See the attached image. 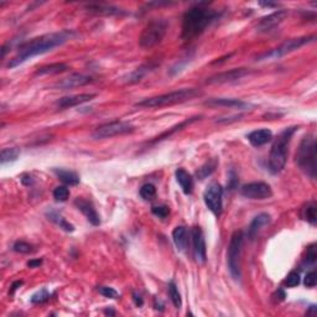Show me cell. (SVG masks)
I'll return each mask as SVG.
<instances>
[{"label":"cell","mask_w":317,"mask_h":317,"mask_svg":"<svg viewBox=\"0 0 317 317\" xmlns=\"http://www.w3.org/2000/svg\"><path fill=\"white\" fill-rule=\"evenodd\" d=\"M73 36H75V32L72 30H62V31L51 32V34L42 35V36L36 37V39L30 40V41L25 42V44L19 47L18 55L13 60H10V62L8 63V67L14 68L27 61L29 58L44 55L46 52L52 51L56 47L67 42Z\"/></svg>","instance_id":"obj_1"},{"label":"cell","mask_w":317,"mask_h":317,"mask_svg":"<svg viewBox=\"0 0 317 317\" xmlns=\"http://www.w3.org/2000/svg\"><path fill=\"white\" fill-rule=\"evenodd\" d=\"M218 16L219 14L216 10L206 8L205 4H200L188 9L182 18L181 37L184 40L196 39L202 35Z\"/></svg>","instance_id":"obj_2"},{"label":"cell","mask_w":317,"mask_h":317,"mask_svg":"<svg viewBox=\"0 0 317 317\" xmlns=\"http://www.w3.org/2000/svg\"><path fill=\"white\" fill-rule=\"evenodd\" d=\"M297 127L286 128L278 135L271 146L270 155H269V170L271 174H279L285 167L288 161L289 144L291 140L292 135L296 132Z\"/></svg>","instance_id":"obj_3"},{"label":"cell","mask_w":317,"mask_h":317,"mask_svg":"<svg viewBox=\"0 0 317 317\" xmlns=\"http://www.w3.org/2000/svg\"><path fill=\"white\" fill-rule=\"evenodd\" d=\"M202 92L198 91L196 88H182L177 89V91L169 92V93L161 94V96L151 97V98H146L144 101L138 102L135 104V107L139 108H158V107H166V106H172V104L177 103H185V102L191 101V99L200 97Z\"/></svg>","instance_id":"obj_4"},{"label":"cell","mask_w":317,"mask_h":317,"mask_svg":"<svg viewBox=\"0 0 317 317\" xmlns=\"http://www.w3.org/2000/svg\"><path fill=\"white\" fill-rule=\"evenodd\" d=\"M296 162L307 176L316 179V139L312 134L302 138L296 153Z\"/></svg>","instance_id":"obj_5"},{"label":"cell","mask_w":317,"mask_h":317,"mask_svg":"<svg viewBox=\"0 0 317 317\" xmlns=\"http://www.w3.org/2000/svg\"><path fill=\"white\" fill-rule=\"evenodd\" d=\"M243 243H244V233L242 231H236L231 237V242L227 252V262L232 278L236 281L240 279V257H242Z\"/></svg>","instance_id":"obj_6"},{"label":"cell","mask_w":317,"mask_h":317,"mask_svg":"<svg viewBox=\"0 0 317 317\" xmlns=\"http://www.w3.org/2000/svg\"><path fill=\"white\" fill-rule=\"evenodd\" d=\"M169 23L164 19H156L150 21L148 25L144 27L140 37H139V45L143 49H153L156 45L164 40L165 35L167 32Z\"/></svg>","instance_id":"obj_7"},{"label":"cell","mask_w":317,"mask_h":317,"mask_svg":"<svg viewBox=\"0 0 317 317\" xmlns=\"http://www.w3.org/2000/svg\"><path fill=\"white\" fill-rule=\"evenodd\" d=\"M315 40V36H305V37H296V39H290L286 40L285 42L278 46L276 49L271 50V51L265 52L263 53L262 56L257 58L258 61L263 60H271V58H280L283 56L288 55V53H291V52L296 51L300 47L305 46V45L310 44Z\"/></svg>","instance_id":"obj_8"},{"label":"cell","mask_w":317,"mask_h":317,"mask_svg":"<svg viewBox=\"0 0 317 317\" xmlns=\"http://www.w3.org/2000/svg\"><path fill=\"white\" fill-rule=\"evenodd\" d=\"M134 127L130 123L120 122V120H115V122L106 123L97 128L93 132L92 136L96 140H101V139H108L113 138V136L124 135V134L133 133Z\"/></svg>","instance_id":"obj_9"},{"label":"cell","mask_w":317,"mask_h":317,"mask_svg":"<svg viewBox=\"0 0 317 317\" xmlns=\"http://www.w3.org/2000/svg\"><path fill=\"white\" fill-rule=\"evenodd\" d=\"M203 201L214 216H221L223 208V188L218 182H212L208 185L203 193Z\"/></svg>","instance_id":"obj_10"},{"label":"cell","mask_w":317,"mask_h":317,"mask_svg":"<svg viewBox=\"0 0 317 317\" xmlns=\"http://www.w3.org/2000/svg\"><path fill=\"white\" fill-rule=\"evenodd\" d=\"M240 193L249 200H266L273 196V190H271L270 185L266 182L258 181L244 185L240 188Z\"/></svg>","instance_id":"obj_11"},{"label":"cell","mask_w":317,"mask_h":317,"mask_svg":"<svg viewBox=\"0 0 317 317\" xmlns=\"http://www.w3.org/2000/svg\"><path fill=\"white\" fill-rule=\"evenodd\" d=\"M252 71L248 68H233V70L226 71V72L217 73L212 77L207 78L206 83L207 84H223V83H232V82L239 81L245 76L250 75Z\"/></svg>","instance_id":"obj_12"},{"label":"cell","mask_w":317,"mask_h":317,"mask_svg":"<svg viewBox=\"0 0 317 317\" xmlns=\"http://www.w3.org/2000/svg\"><path fill=\"white\" fill-rule=\"evenodd\" d=\"M288 16V11L286 10H278L274 11L273 14L268 16L260 19V21L257 25V31L258 32H270L273 31L275 27H278L285 18Z\"/></svg>","instance_id":"obj_13"},{"label":"cell","mask_w":317,"mask_h":317,"mask_svg":"<svg viewBox=\"0 0 317 317\" xmlns=\"http://www.w3.org/2000/svg\"><path fill=\"white\" fill-rule=\"evenodd\" d=\"M191 238H192L193 244V254H195L197 263H203L207 260V249H206L205 237L201 227H193L191 231Z\"/></svg>","instance_id":"obj_14"},{"label":"cell","mask_w":317,"mask_h":317,"mask_svg":"<svg viewBox=\"0 0 317 317\" xmlns=\"http://www.w3.org/2000/svg\"><path fill=\"white\" fill-rule=\"evenodd\" d=\"M206 107L210 108H236V109H245L249 108L250 104L242 99L236 98H211L205 102Z\"/></svg>","instance_id":"obj_15"},{"label":"cell","mask_w":317,"mask_h":317,"mask_svg":"<svg viewBox=\"0 0 317 317\" xmlns=\"http://www.w3.org/2000/svg\"><path fill=\"white\" fill-rule=\"evenodd\" d=\"M93 81V78L88 75H82V73H73V75L68 76V77L63 78L56 84V87L60 89H72L76 88V87H82L86 86V84L91 83Z\"/></svg>","instance_id":"obj_16"},{"label":"cell","mask_w":317,"mask_h":317,"mask_svg":"<svg viewBox=\"0 0 317 317\" xmlns=\"http://www.w3.org/2000/svg\"><path fill=\"white\" fill-rule=\"evenodd\" d=\"M75 206L77 207L78 211H81L82 213L84 214L88 222L93 226H99L101 224V217H99L98 212L94 208L93 203L91 201H87L84 198H76L75 201Z\"/></svg>","instance_id":"obj_17"},{"label":"cell","mask_w":317,"mask_h":317,"mask_svg":"<svg viewBox=\"0 0 317 317\" xmlns=\"http://www.w3.org/2000/svg\"><path fill=\"white\" fill-rule=\"evenodd\" d=\"M94 97H96V94L93 93H82L76 94V96L63 97V98H60L56 102V106L60 109H66V108H72L76 107V106H79V104L87 103V102L92 101Z\"/></svg>","instance_id":"obj_18"},{"label":"cell","mask_w":317,"mask_h":317,"mask_svg":"<svg viewBox=\"0 0 317 317\" xmlns=\"http://www.w3.org/2000/svg\"><path fill=\"white\" fill-rule=\"evenodd\" d=\"M271 221L270 214L268 213H260L257 217H254V219L252 221L250 226L248 227V238L250 240H253L255 237L258 236L260 231L263 229V227L268 226Z\"/></svg>","instance_id":"obj_19"},{"label":"cell","mask_w":317,"mask_h":317,"mask_svg":"<svg viewBox=\"0 0 317 317\" xmlns=\"http://www.w3.org/2000/svg\"><path fill=\"white\" fill-rule=\"evenodd\" d=\"M87 10L92 14H99V15H122L127 14L123 9L118 6L109 5V4H89L86 6Z\"/></svg>","instance_id":"obj_20"},{"label":"cell","mask_w":317,"mask_h":317,"mask_svg":"<svg viewBox=\"0 0 317 317\" xmlns=\"http://www.w3.org/2000/svg\"><path fill=\"white\" fill-rule=\"evenodd\" d=\"M273 139V133L269 129H259L254 130L248 135V140L252 144L253 146H263L268 144L269 141H271Z\"/></svg>","instance_id":"obj_21"},{"label":"cell","mask_w":317,"mask_h":317,"mask_svg":"<svg viewBox=\"0 0 317 317\" xmlns=\"http://www.w3.org/2000/svg\"><path fill=\"white\" fill-rule=\"evenodd\" d=\"M177 182L181 186L185 195H191L193 191V179L190 174L185 169H177L175 172Z\"/></svg>","instance_id":"obj_22"},{"label":"cell","mask_w":317,"mask_h":317,"mask_svg":"<svg viewBox=\"0 0 317 317\" xmlns=\"http://www.w3.org/2000/svg\"><path fill=\"white\" fill-rule=\"evenodd\" d=\"M172 239H174L175 245L180 252H185L188 248V232L185 227L180 226L176 227L172 232Z\"/></svg>","instance_id":"obj_23"},{"label":"cell","mask_w":317,"mask_h":317,"mask_svg":"<svg viewBox=\"0 0 317 317\" xmlns=\"http://www.w3.org/2000/svg\"><path fill=\"white\" fill-rule=\"evenodd\" d=\"M70 70L68 65L66 63H51V65L42 66V67L37 68L35 72L36 76H45V75H58V73L66 72Z\"/></svg>","instance_id":"obj_24"},{"label":"cell","mask_w":317,"mask_h":317,"mask_svg":"<svg viewBox=\"0 0 317 317\" xmlns=\"http://www.w3.org/2000/svg\"><path fill=\"white\" fill-rule=\"evenodd\" d=\"M53 172L63 184L70 185V186H76V185L79 184V177L76 172L63 169H53Z\"/></svg>","instance_id":"obj_25"},{"label":"cell","mask_w":317,"mask_h":317,"mask_svg":"<svg viewBox=\"0 0 317 317\" xmlns=\"http://www.w3.org/2000/svg\"><path fill=\"white\" fill-rule=\"evenodd\" d=\"M155 67V66L153 65H143L140 66L139 68H136V70H134L133 72L130 73V75H128L127 77V83H138V82H140L141 79H143L144 77H145L146 75H148L149 72H150L153 68Z\"/></svg>","instance_id":"obj_26"},{"label":"cell","mask_w":317,"mask_h":317,"mask_svg":"<svg viewBox=\"0 0 317 317\" xmlns=\"http://www.w3.org/2000/svg\"><path fill=\"white\" fill-rule=\"evenodd\" d=\"M301 217L312 226H316L317 222V206L314 201L307 202L301 210Z\"/></svg>","instance_id":"obj_27"},{"label":"cell","mask_w":317,"mask_h":317,"mask_svg":"<svg viewBox=\"0 0 317 317\" xmlns=\"http://www.w3.org/2000/svg\"><path fill=\"white\" fill-rule=\"evenodd\" d=\"M217 165H218V161H217L216 158H212L210 161L206 162L205 165L200 167L196 172V176H197L198 180H205L206 177L211 176V175L213 174L214 170H216Z\"/></svg>","instance_id":"obj_28"},{"label":"cell","mask_w":317,"mask_h":317,"mask_svg":"<svg viewBox=\"0 0 317 317\" xmlns=\"http://www.w3.org/2000/svg\"><path fill=\"white\" fill-rule=\"evenodd\" d=\"M197 119H200V117L191 118V119H187V120H185V122L180 123V124L176 125V127L171 128V130H167V132H165L164 134H161V135H160V136H158V138H155V140H153V141H151V143H158V141H161V140H164V139L170 138V136H171L172 134L176 133V132H179V130L184 129V128L186 127V125H190L191 123L196 122V120H197Z\"/></svg>","instance_id":"obj_29"},{"label":"cell","mask_w":317,"mask_h":317,"mask_svg":"<svg viewBox=\"0 0 317 317\" xmlns=\"http://www.w3.org/2000/svg\"><path fill=\"white\" fill-rule=\"evenodd\" d=\"M20 156V150L16 148H5L1 150L0 154V162L1 164H8V162H14L18 160Z\"/></svg>","instance_id":"obj_30"},{"label":"cell","mask_w":317,"mask_h":317,"mask_svg":"<svg viewBox=\"0 0 317 317\" xmlns=\"http://www.w3.org/2000/svg\"><path fill=\"white\" fill-rule=\"evenodd\" d=\"M49 219H51L52 222H55L57 226H60V228L65 229L66 232L75 231V227H73L71 223H68V222L66 221L61 214H58L57 212H51V213H49Z\"/></svg>","instance_id":"obj_31"},{"label":"cell","mask_w":317,"mask_h":317,"mask_svg":"<svg viewBox=\"0 0 317 317\" xmlns=\"http://www.w3.org/2000/svg\"><path fill=\"white\" fill-rule=\"evenodd\" d=\"M169 295L171 297V301L174 304V306L176 309H181L182 306V299H181V294L179 292V289H177L176 284L174 281L169 284Z\"/></svg>","instance_id":"obj_32"},{"label":"cell","mask_w":317,"mask_h":317,"mask_svg":"<svg viewBox=\"0 0 317 317\" xmlns=\"http://www.w3.org/2000/svg\"><path fill=\"white\" fill-rule=\"evenodd\" d=\"M156 195V187L153 184H145L141 186L140 188V196L145 201H150L155 197Z\"/></svg>","instance_id":"obj_33"},{"label":"cell","mask_w":317,"mask_h":317,"mask_svg":"<svg viewBox=\"0 0 317 317\" xmlns=\"http://www.w3.org/2000/svg\"><path fill=\"white\" fill-rule=\"evenodd\" d=\"M68 197H70V191L66 186H57L53 190V198L57 202H65V201L68 200Z\"/></svg>","instance_id":"obj_34"},{"label":"cell","mask_w":317,"mask_h":317,"mask_svg":"<svg viewBox=\"0 0 317 317\" xmlns=\"http://www.w3.org/2000/svg\"><path fill=\"white\" fill-rule=\"evenodd\" d=\"M14 252L16 253H21V254H30V253L34 252V247H32L31 244H29V243L26 242H23V240H19V242H16L15 244H14L13 247Z\"/></svg>","instance_id":"obj_35"},{"label":"cell","mask_w":317,"mask_h":317,"mask_svg":"<svg viewBox=\"0 0 317 317\" xmlns=\"http://www.w3.org/2000/svg\"><path fill=\"white\" fill-rule=\"evenodd\" d=\"M49 299H50L49 291H47L46 289H42V290L37 291L36 294L32 295L31 302L32 304H44V302H46Z\"/></svg>","instance_id":"obj_36"},{"label":"cell","mask_w":317,"mask_h":317,"mask_svg":"<svg viewBox=\"0 0 317 317\" xmlns=\"http://www.w3.org/2000/svg\"><path fill=\"white\" fill-rule=\"evenodd\" d=\"M151 212H153L156 217H158V218H166L170 213V208L165 205L154 206V207L151 208Z\"/></svg>","instance_id":"obj_37"},{"label":"cell","mask_w":317,"mask_h":317,"mask_svg":"<svg viewBox=\"0 0 317 317\" xmlns=\"http://www.w3.org/2000/svg\"><path fill=\"white\" fill-rule=\"evenodd\" d=\"M300 281H301L300 274L297 273V271H291V273L288 275V278L285 279V285L288 286V288H295V286L299 285Z\"/></svg>","instance_id":"obj_38"},{"label":"cell","mask_w":317,"mask_h":317,"mask_svg":"<svg viewBox=\"0 0 317 317\" xmlns=\"http://www.w3.org/2000/svg\"><path fill=\"white\" fill-rule=\"evenodd\" d=\"M99 294H102L103 296L108 297V299H117L118 291L115 289L109 288V286H99L98 288Z\"/></svg>","instance_id":"obj_39"},{"label":"cell","mask_w":317,"mask_h":317,"mask_svg":"<svg viewBox=\"0 0 317 317\" xmlns=\"http://www.w3.org/2000/svg\"><path fill=\"white\" fill-rule=\"evenodd\" d=\"M316 283H317L316 271L315 270L309 271V273L305 275V280H304L305 286H307V288H315V286H316Z\"/></svg>","instance_id":"obj_40"},{"label":"cell","mask_w":317,"mask_h":317,"mask_svg":"<svg viewBox=\"0 0 317 317\" xmlns=\"http://www.w3.org/2000/svg\"><path fill=\"white\" fill-rule=\"evenodd\" d=\"M316 258H317V254H316V249H315V245H311V247L309 248V250H307V257H306L307 265H314L315 263H316Z\"/></svg>","instance_id":"obj_41"},{"label":"cell","mask_w":317,"mask_h":317,"mask_svg":"<svg viewBox=\"0 0 317 317\" xmlns=\"http://www.w3.org/2000/svg\"><path fill=\"white\" fill-rule=\"evenodd\" d=\"M228 188L229 190H234L237 187V185H238V179H237V175L234 172V170H231L229 172V179H228Z\"/></svg>","instance_id":"obj_42"},{"label":"cell","mask_w":317,"mask_h":317,"mask_svg":"<svg viewBox=\"0 0 317 317\" xmlns=\"http://www.w3.org/2000/svg\"><path fill=\"white\" fill-rule=\"evenodd\" d=\"M133 300H134V302H135V305L138 307L143 306L144 301H143V299H141V296L138 294V292H133Z\"/></svg>","instance_id":"obj_43"},{"label":"cell","mask_w":317,"mask_h":317,"mask_svg":"<svg viewBox=\"0 0 317 317\" xmlns=\"http://www.w3.org/2000/svg\"><path fill=\"white\" fill-rule=\"evenodd\" d=\"M42 264V260L41 259H36V260H30L29 263H27V266L29 268H37V266H40Z\"/></svg>","instance_id":"obj_44"},{"label":"cell","mask_w":317,"mask_h":317,"mask_svg":"<svg viewBox=\"0 0 317 317\" xmlns=\"http://www.w3.org/2000/svg\"><path fill=\"white\" fill-rule=\"evenodd\" d=\"M273 296H278V297H275V300L278 302L279 301H283V300L285 299V292H284L283 290H281V289H280V290H278V291L275 292V295H273Z\"/></svg>","instance_id":"obj_45"},{"label":"cell","mask_w":317,"mask_h":317,"mask_svg":"<svg viewBox=\"0 0 317 317\" xmlns=\"http://www.w3.org/2000/svg\"><path fill=\"white\" fill-rule=\"evenodd\" d=\"M21 285H23V281H15V283L13 284V286H11V291H10V294L13 295L14 292H15L16 289H18V286H21Z\"/></svg>","instance_id":"obj_46"},{"label":"cell","mask_w":317,"mask_h":317,"mask_svg":"<svg viewBox=\"0 0 317 317\" xmlns=\"http://www.w3.org/2000/svg\"><path fill=\"white\" fill-rule=\"evenodd\" d=\"M260 5L268 6V8H271V6H278L276 4H273V3H260Z\"/></svg>","instance_id":"obj_47"},{"label":"cell","mask_w":317,"mask_h":317,"mask_svg":"<svg viewBox=\"0 0 317 317\" xmlns=\"http://www.w3.org/2000/svg\"><path fill=\"white\" fill-rule=\"evenodd\" d=\"M104 314H106V315H115V312L113 311V310H106V311H104Z\"/></svg>","instance_id":"obj_48"}]
</instances>
